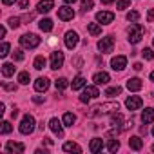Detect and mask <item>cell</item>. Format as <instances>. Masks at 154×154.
I'll use <instances>...</instances> for the list:
<instances>
[{"mask_svg":"<svg viewBox=\"0 0 154 154\" xmlns=\"http://www.w3.org/2000/svg\"><path fill=\"white\" fill-rule=\"evenodd\" d=\"M62 123H63V122H60L58 118H51V120H49V129H51L54 134L63 136V127H62Z\"/></svg>","mask_w":154,"mask_h":154,"instance_id":"obj_14","label":"cell"},{"mask_svg":"<svg viewBox=\"0 0 154 154\" xmlns=\"http://www.w3.org/2000/svg\"><path fill=\"white\" fill-rule=\"evenodd\" d=\"M147 22H154V8L149 9V13H147Z\"/></svg>","mask_w":154,"mask_h":154,"instance_id":"obj_43","label":"cell"},{"mask_svg":"<svg viewBox=\"0 0 154 154\" xmlns=\"http://www.w3.org/2000/svg\"><path fill=\"white\" fill-rule=\"evenodd\" d=\"M78 42H80V36L76 31H67L65 33V47L67 49H74L78 45Z\"/></svg>","mask_w":154,"mask_h":154,"instance_id":"obj_6","label":"cell"},{"mask_svg":"<svg viewBox=\"0 0 154 154\" xmlns=\"http://www.w3.org/2000/svg\"><path fill=\"white\" fill-rule=\"evenodd\" d=\"M141 87H143V82H141L140 78H129V80H127V89H129V91L136 93V91H140Z\"/></svg>","mask_w":154,"mask_h":154,"instance_id":"obj_18","label":"cell"},{"mask_svg":"<svg viewBox=\"0 0 154 154\" xmlns=\"http://www.w3.org/2000/svg\"><path fill=\"white\" fill-rule=\"evenodd\" d=\"M152 96H154V93H152Z\"/></svg>","mask_w":154,"mask_h":154,"instance_id":"obj_58","label":"cell"},{"mask_svg":"<svg viewBox=\"0 0 154 154\" xmlns=\"http://www.w3.org/2000/svg\"><path fill=\"white\" fill-rule=\"evenodd\" d=\"M102 149H103V141H102V138H94V140H91V145H89V150L91 152H102Z\"/></svg>","mask_w":154,"mask_h":154,"instance_id":"obj_21","label":"cell"},{"mask_svg":"<svg viewBox=\"0 0 154 154\" xmlns=\"http://www.w3.org/2000/svg\"><path fill=\"white\" fill-rule=\"evenodd\" d=\"M29 8V0H20V9H27Z\"/></svg>","mask_w":154,"mask_h":154,"instance_id":"obj_44","label":"cell"},{"mask_svg":"<svg viewBox=\"0 0 154 154\" xmlns=\"http://www.w3.org/2000/svg\"><path fill=\"white\" fill-rule=\"evenodd\" d=\"M150 80H152V82H154V71H152V72H150Z\"/></svg>","mask_w":154,"mask_h":154,"instance_id":"obj_55","label":"cell"},{"mask_svg":"<svg viewBox=\"0 0 154 154\" xmlns=\"http://www.w3.org/2000/svg\"><path fill=\"white\" fill-rule=\"evenodd\" d=\"M152 136H154V129H152Z\"/></svg>","mask_w":154,"mask_h":154,"instance_id":"obj_56","label":"cell"},{"mask_svg":"<svg viewBox=\"0 0 154 154\" xmlns=\"http://www.w3.org/2000/svg\"><path fill=\"white\" fill-rule=\"evenodd\" d=\"M20 132L22 134H31L33 131H35V118L31 116V114H26L24 118H22V122H20Z\"/></svg>","mask_w":154,"mask_h":154,"instance_id":"obj_5","label":"cell"},{"mask_svg":"<svg viewBox=\"0 0 154 154\" xmlns=\"http://www.w3.org/2000/svg\"><path fill=\"white\" fill-rule=\"evenodd\" d=\"M29 80H31V76H29V72H27V71H22V72L18 74V84L27 85V84H29Z\"/></svg>","mask_w":154,"mask_h":154,"instance_id":"obj_31","label":"cell"},{"mask_svg":"<svg viewBox=\"0 0 154 154\" xmlns=\"http://www.w3.org/2000/svg\"><path fill=\"white\" fill-rule=\"evenodd\" d=\"M38 27H40L44 33H49V31L53 29V20H51V18H44V20L38 22Z\"/></svg>","mask_w":154,"mask_h":154,"instance_id":"obj_26","label":"cell"},{"mask_svg":"<svg viewBox=\"0 0 154 154\" xmlns=\"http://www.w3.org/2000/svg\"><path fill=\"white\" fill-rule=\"evenodd\" d=\"M118 149H120V141L114 140V138H109V141H107V150H109V152H116Z\"/></svg>","mask_w":154,"mask_h":154,"instance_id":"obj_29","label":"cell"},{"mask_svg":"<svg viewBox=\"0 0 154 154\" xmlns=\"http://www.w3.org/2000/svg\"><path fill=\"white\" fill-rule=\"evenodd\" d=\"M143 33H145V29H143L141 24H132V26L129 27V31H127V40H129L131 44H138V42L143 38Z\"/></svg>","mask_w":154,"mask_h":154,"instance_id":"obj_2","label":"cell"},{"mask_svg":"<svg viewBox=\"0 0 154 154\" xmlns=\"http://www.w3.org/2000/svg\"><path fill=\"white\" fill-rule=\"evenodd\" d=\"M87 31H89V35H93V36H98V35H102V24L91 22V24H87Z\"/></svg>","mask_w":154,"mask_h":154,"instance_id":"obj_25","label":"cell"},{"mask_svg":"<svg viewBox=\"0 0 154 154\" xmlns=\"http://www.w3.org/2000/svg\"><path fill=\"white\" fill-rule=\"evenodd\" d=\"M141 122H143L145 125L154 122V109H152V107H147V109L141 112Z\"/></svg>","mask_w":154,"mask_h":154,"instance_id":"obj_20","label":"cell"},{"mask_svg":"<svg viewBox=\"0 0 154 154\" xmlns=\"http://www.w3.org/2000/svg\"><path fill=\"white\" fill-rule=\"evenodd\" d=\"M63 2H65V4H74L76 0H63Z\"/></svg>","mask_w":154,"mask_h":154,"instance_id":"obj_54","label":"cell"},{"mask_svg":"<svg viewBox=\"0 0 154 154\" xmlns=\"http://www.w3.org/2000/svg\"><path fill=\"white\" fill-rule=\"evenodd\" d=\"M6 150L11 152V154H15V152L22 154V152L26 150V147H24V143H18V141H8V143H6Z\"/></svg>","mask_w":154,"mask_h":154,"instance_id":"obj_15","label":"cell"},{"mask_svg":"<svg viewBox=\"0 0 154 154\" xmlns=\"http://www.w3.org/2000/svg\"><path fill=\"white\" fill-rule=\"evenodd\" d=\"M123 123H125V120H123V116H122L120 112H114V114L111 116V127H112V129H122Z\"/></svg>","mask_w":154,"mask_h":154,"instance_id":"obj_19","label":"cell"},{"mask_svg":"<svg viewBox=\"0 0 154 154\" xmlns=\"http://www.w3.org/2000/svg\"><path fill=\"white\" fill-rule=\"evenodd\" d=\"M58 18L60 20H71V18H74V9L67 4V6H63V8H58Z\"/></svg>","mask_w":154,"mask_h":154,"instance_id":"obj_9","label":"cell"},{"mask_svg":"<svg viewBox=\"0 0 154 154\" xmlns=\"http://www.w3.org/2000/svg\"><path fill=\"white\" fill-rule=\"evenodd\" d=\"M9 49H11V47H9V44H8V42H4V44H2V47H0V56L6 58V56L9 54Z\"/></svg>","mask_w":154,"mask_h":154,"instance_id":"obj_39","label":"cell"},{"mask_svg":"<svg viewBox=\"0 0 154 154\" xmlns=\"http://www.w3.org/2000/svg\"><path fill=\"white\" fill-rule=\"evenodd\" d=\"M118 94H122V87L120 85H114V87H109L107 91H105V96H118Z\"/></svg>","mask_w":154,"mask_h":154,"instance_id":"obj_32","label":"cell"},{"mask_svg":"<svg viewBox=\"0 0 154 154\" xmlns=\"http://www.w3.org/2000/svg\"><path fill=\"white\" fill-rule=\"evenodd\" d=\"M93 82H94L96 85H105V84L111 82V76H109V72L100 71V72H96V74L93 76Z\"/></svg>","mask_w":154,"mask_h":154,"instance_id":"obj_13","label":"cell"},{"mask_svg":"<svg viewBox=\"0 0 154 154\" xmlns=\"http://www.w3.org/2000/svg\"><path fill=\"white\" fill-rule=\"evenodd\" d=\"M63 150H65V152H76V154H80V152H82V147H80L78 143L67 141V143H63Z\"/></svg>","mask_w":154,"mask_h":154,"instance_id":"obj_24","label":"cell"},{"mask_svg":"<svg viewBox=\"0 0 154 154\" xmlns=\"http://www.w3.org/2000/svg\"><path fill=\"white\" fill-rule=\"evenodd\" d=\"M35 89H36L38 93H45V91L49 89V80L45 78V76H40V78H36V82H35Z\"/></svg>","mask_w":154,"mask_h":154,"instance_id":"obj_17","label":"cell"},{"mask_svg":"<svg viewBox=\"0 0 154 154\" xmlns=\"http://www.w3.org/2000/svg\"><path fill=\"white\" fill-rule=\"evenodd\" d=\"M54 85H56V89H60V91H63L67 85H69V82H67V78H58L56 82H54Z\"/></svg>","mask_w":154,"mask_h":154,"instance_id":"obj_33","label":"cell"},{"mask_svg":"<svg viewBox=\"0 0 154 154\" xmlns=\"http://www.w3.org/2000/svg\"><path fill=\"white\" fill-rule=\"evenodd\" d=\"M98 49H100L102 53H112V49H114V38H112V36L102 38V40L98 42Z\"/></svg>","mask_w":154,"mask_h":154,"instance_id":"obj_7","label":"cell"},{"mask_svg":"<svg viewBox=\"0 0 154 154\" xmlns=\"http://www.w3.org/2000/svg\"><path fill=\"white\" fill-rule=\"evenodd\" d=\"M120 109V103L118 102H107V103H102V105H96L89 111H85V116L87 118H96V116H105V114H111V112H116Z\"/></svg>","mask_w":154,"mask_h":154,"instance_id":"obj_1","label":"cell"},{"mask_svg":"<svg viewBox=\"0 0 154 154\" xmlns=\"http://www.w3.org/2000/svg\"><path fill=\"white\" fill-rule=\"evenodd\" d=\"M129 147H131L132 150H141V147H143V140H141L140 136H132V138L129 140Z\"/></svg>","mask_w":154,"mask_h":154,"instance_id":"obj_22","label":"cell"},{"mask_svg":"<svg viewBox=\"0 0 154 154\" xmlns=\"http://www.w3.org/2000/svg\"><path fill=\"white\" fill-rule=\"evenodd\" d=\"M8 24H9V27H13V29H17V27L20 26V18H18V17H11V18L8 20Z\"/></svg>","mask_w":154,"mask_h":154,"instance_id":"obj_40","label":"cell"},{"mask_svg":"<svg viewBox=\"0 0 154 154\" xmlns=\"http://www.w3.org/2000/svg\"><path fill=\"white\" fill-rule=\"evenodd\" d=\"M4 111H6V105H4V103H0V114H4Z\"/></svg>","mask_w":154,"mask_h":154,"instance_id":"obj_53","label":"cell"},{"mask_svg":"<svg viewBox=\"0 0 154 154\" xmlns=\"http://www.w3.org/2000/svg\"><path fill=\"white\" fill-rule=\"evenodd\" d=\"M20 45L26 47V49H35V47L40 45V38L33 33H26V35L20 36Z\"/></svg>","mask_w":154,"mask_h":154,"instance_id":"obj_3","label":"cell"},{"mask_svg":"<svg viewBox=\"0 0 154 154\" xmlns=\"http://www.w3.org/2000/svg\"><path fill=\"white\" fill-rule=\"evenodd\" d=\"M63 60L65 58H63V53L62 51H53L51 53V69H54V71L60 69L63 65Z\"/></svg>","mask_w":154,"mask_h":154,"instance_id":"obj_8","label":"cell"},{"mask_svg":"<svg viewBox=\"0 0 154 154\" xmlns=\"http://www.w3.org/2000/svg\"><path fill=\"white\" fill-rule=\"evenodd\" d=\"M127 20L129 22H138L140 20V13L138 11H129L127 13Z\"/></svg>","mask_w":154,"mask_h":154,"instance_id":"obj_36","label":"cell"},{"mask_svg":"<svg viewBox=\"0 0 154 154\" xmlns=\"http://www.w3.org/2000/svg\"><path fill=\"white\" fill-rule=\"evenodd\" d=\"M72 63L76 65V69H80V67H82V60H80V58H76V60H74Z\"/></svg>","mask_w":154,"mask_h":154,"instance_id":"obj_46","label":"cell"},{"mask_svg":"<svg viewBox=\"0 0 154 154\" xmlns=\"http://www.w3.org/2000/svg\"><path fill=\"white\" fill-rule=\"evenodd\" d=\"M112 20H114V13H111V11H100V13H96V22L102 24V26L111 24Z\"/></svg>","mask_w":154,"mask_h":154,"instance_id":"obj_10","label":"cell"},{"mask_svg":"<svg viewBox=\"0 0 154 154\" xmlns=\"http://www.w3.org/2000/svg\"><path fill=\"white\" fill-rule=\"evenodd\" d=\"M44 143H45V145H53V140H51V138H44Z\"/></svg>","mask_w":154,"mask_h":154,"instance_id":"obj_50","label":"cell"},{"mask_svg":"<svg viewBox=\"0 0 154 154\" xmlns=\"http://www.w3.org/2000/svg\"><path fill=\"white\" fill-rule=\"evenodd\" d=\"M152 150H154V145H152Z\"/></svg>","mask_w":154,"mask_h":154,"instance_id":"obj_57","label":"cell"},{"mask_svg":"<svg viewBox=\"0 0 154 154\" xmlns=\"http://www.w3.org/2000/svg\"><path fill=\"white\" fill-rule=\"evenodd\" d=\"M112 2H114V0H102L103 6H109V4H112Z\"/></svg>","mask_w":154,"mask_h":154,"instance_id":"obj_51","label":"cell"},{"mask_svg":"<svg viewBox=\"0 0 154 154\" xmlns=\"http://www.w3.org/2000/svg\"><path fill=\"white\" fill-rule=\"evenodd\" d=\"M53 8H54V0H40L38 6H36V11L38 13H49Z\"/></svg>","mask_w":154,"mask_h":154,"instance_id":"obj_16","label":"cell"},{"mask_svg":"<svg viewBox=\"0 0 154 154\" xmlns=\"http://www.w3.org/2000/svg\"><path fill=\"white\" fill-rule=\"evenodd\" d=\"M141 67H143V65H141L140 62H136V63L132 65V69H134V71H141Z\"/></svg>","mask_w":154,"mask_h":154,"instance_id":"obj_47","label":"cell"},{"mask_svg":"<svg viewBox=\"0 0 154 154\" xmlns=\"http://www.w3.org/2000/svg\"><path fill=\"white\" fill-rule=\"evenodd\" d=\"M62 122H63V125H67V127H72V123L76 122V116H74L72 112H65Z\"/></svg>","mask_w":154,"mask_h":154,"instance_id":"obj_28","label":"cell"},{"mask_svg":"<svg viewBox=\"0 0 154 154\" xmlns=\"http://www.w3.org/2000/svg\"><path fill=\"white\" fill-rule=\"evenodd\" d=\"M6 36V27L2 26V27H0V38H4Z\"/></svg>","mask_w":154,"mask_h":154,"instance_id":"obj_49","label":"cell"},{"mask_svg":"<svg viewBox=\"0 0 154 154\" xmlns=\"http://www.w3.org/2000/svg\"><path fill=\"white\" fill-rule=\"evenodd\" d=\"M13 60L15 62H22L24 60V51L22 49H15L13 51Z\"/></svg>","mask_w":154,"mask_h":154,"instance_id":"obj_37","label":"cell"},{"mask_svg":"<svg viewBox=\"0 0 154 154\" xmlns=\"http://www.w3.org/2000/svg\"><path fill=\"white\" fill-rule=\"evenodd\" d=\"M98 96H100L98 85H96V84H94V85H87V87L84 89L82 96H80V102H82V103H87L89 100H93V98H98Z\"/></svg>","mask_w":154,"mask_h":154,"instance_id":"obj_4","label":"cell"},{"mask_svg":"<svg viewBox=\"0 0 154 154\" xmlns=\"http://www.w3.org/2000/svg\"><path fill=\"white\" fill-rule=\"evenodd\" d=\"M17 116H18V111H17V109H13V111H11V118H17Z\"/></svg>","mask_w":154,"mask_h":154,"instance_id":"obj_52","label":"cell"},{"mask_svg":"<svg viewBox=\"0 0 154 154\" xmlns=\"http://www.w3.org/2000/svg\"><path fill=\"white\" fill-rule=\"evenodd\" d=\"M129 6H131V0H118V4H116L118 9H127Z\"/></svg>","mask_w":154,"mask_h":154,"instance_id":"obj_41","label":"cell"},{"mask_svg":"<svg viewBox=\"0 0 154 154\" xmlns=\"http://www.w3.org/2000/svg\"><path fill=\"white\" fill-rule=\"evenodd\" d=\"M93 6H94V2L93 0H82V11H91L93 9Z\"/></svg>","mask_w":154,"mask_h":154,"instance_id":"obj_35","label":"cell"},{"mask_svg":"<svg viewBox=\"0 0 154 154\" xmlns=\"http://www.w3.org/2000/svg\"><path fill=\"white\" fill-rule=\"evenodd\" d=\"M45 63H47V60H45L44 56H36L33 65H35V69H36V71H42V69L45 67Z\"/></svg>","mask_w":154,"mask_h":154,"instance_id":"obj_30","label":"cell"},{"mask_svg":"<svg viewBox=\"0 0 154 154\" xmlns=\"http://www.w3.org/2000/svg\"><path fill=\"white\" fill-rule=\"evenodd\" d=\"M2 74L6 76V78L13 76V74H15V65H13V63H9V62H6V63L2 65Z\"/></svg>","mask_w":154,"mask_h":154,"instance_id":"obj_27","label":"cell"},{"mask_svg":"<svg viewBox=\"0 0 154 154\" xmlns=\"http://www.w3.org/2000/svg\"><path fill=\"white\" fill-rule=\"evenodd\" d=\"M2 2H4V6H11V4L17 2V0H2Z\"/></svg>","mask_w":154,"mask_h":154,"instance_id":"obj_48","label":"cell"},{"mask_svg":"<svg viewBox=\"0 0 154 154\" xmlns=\"http://www.w3.org/2000/svg\"><path fill=\"white\" fill-rule=\"evenodd\" d=\"M141 56H143L145 60H154V53H152V49H149V47H145V49L141 51Z\"/></svg>","mask_w":154,"mask_h":154,"instance_id":"obj_38","label":"cell"},{"mask_svg":"<svg viewBox=\"0 0 154 154\" xmlns=\"http://www.w3.org/2000/svg\"><path fill=\"white\" fill-rule=\"evenodd\" d=\"M33 102H35V103H44V102H45V98H44V96H35V98H33Z\"/></svg>","mask_w":154,"mask_h":154,"instance_id":"obj_45","label":"cell"},{"mask_svg":"<svg viewBox=\"0 0 154 154\" xmlns=\"http://www.w3.org/2000/svg\"><path fill=\"white\" fill-rule=\"evenodd\" d=\"M2 87H4L6 91H17V85L11 84V82H2Z\"/></svg>","mask_w":154,"mask_h":154,"instance_id":"obj_42","label":"cell"},{"mask_svg":"<svg viewBox=\"0 0 154 154\" xmlns=\"http://www.w3.org/2000/svg\"><path fill=\"white\" fill-rule=\"evenodd\" d=\"M143 105V100L140 98V96H129L127 100H125V107L129 109V111H136V109H140Z\"/></svg>","mask_w":154,"mask_h":154,"instance_id":"obj_11","label":"cell"},{"mask_svg":"<svg viewBox=\"0 0 154 154\" xmlns=\"http://www.w3.org/2000/svg\"><path fill=\"white\" fill-rule=\"evenodd\" d=\"M111 67L114 69V71H123L125 67H127V58L125 56H114L112 60H111Z\"/></svg>","mask_w":154,"mask_h":154,"instance_id":"obj_12","label":"cell"},{"mask_svg":"<svg viewBox=\"0 0 154 154\" xmlns=\"http://www.w3.org/2000/svg\"><path fill=\"white\" fill-rule=\"evenodd\" d=\"M71 87H72V91H78V89H84L85 87V78L84 76H76V78L72 80V84H71Z\"/></svg>","mask_w":154,"mask_h":154,"instance_id":"obj_23","label":"cell"},{"mask_svg":"<svg viewBox=\"0 0 154 154\" xmlns=\"http://www.w3.org/2000/svg\"><path fill=\"white\" fill-rule=\"evenodd\" d=\"M13 131V127H11V123L6 120V122H2V127H0V132H2V134H9Z\"/></svg>","mask_w":154,"mask_h":154,"instance_id":"obj_34","label":"cell"}]
</instances>
